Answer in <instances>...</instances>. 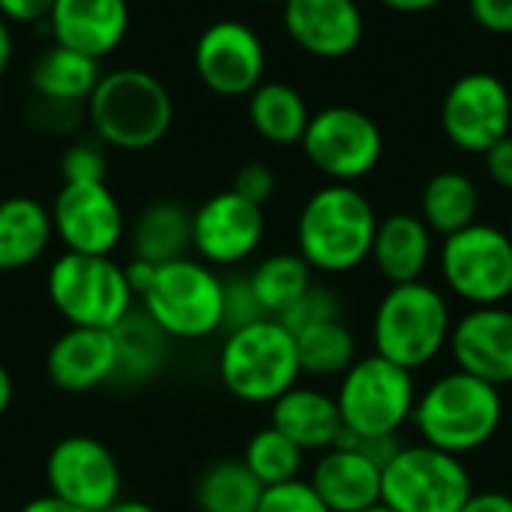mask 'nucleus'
Segmentation results:
<instances>
[{
    "label": "nucleus",
    "instance_id": "1",
    "mask_svg": "<svg viewBox=\"0 0 512 512\" xmlns=\"http://www.w3.org/2000/svg\"><path fill=\"white\" fill-rule=\"evenodd\" d=\"M423 444L450 456H471L492 444L504 423L501 387H492L468 372H444L414 405L411 417Z\"/></svg>",
    "mask_w": 512,
    "mask_h": 512
},
{
    "label": "nucleus",
    "instance_id": "2",
    "mask_svg": "<svg viewBox=\"0 0 512 512\" xmlns=\"http://www.w3.org/2000/svg\"><path fill=\"white\" fill-rule=\"evenodd\" d=\"M375 231L372 201L351 183H330L309 195L297 216V252L318 273H351L369 261Z\"/></svg>",
    "mask_w": 512,
    "mask_h": 512
},
{
    "label": "nucleus",
    "instance_id": "3",
    "mask_svg": "<svg viewBox=\"0 0 512 512\" xmlns=\"http://www.w3.org/2000/svg\"><path fill=\"white\" fill-rule=\"evenodd\" d=\"M87 123L105 147L129 153L150 150L174 123V99L147 69H111L102 72L87 99Z\"/></svg>",
    "mask_w": 512,
    "mask_h": 512
},
{
    "label": "nucleus",
    "instance_id": "4",
    "mask_svg": "<svg viewBox=\"0 0 512 512\" xmlns=\"http://www.w3.org/2000/svg\"><path fill=\"white\" fill-rule=\"evenodd\" d=\"M450 300L429 282L390 285L372 315V345L384 360L420 372L450 345Z\"/></svg>",
    "mask_w": 512,
    "mask_h": 512
},
{
    "label": "nucleus",
    "instance_id": "5",
    "mask_svg": "<svg viewBox=\"0 0 512 512\" xmlns=\"http://www.w3.org/2000/svg\"><path fill=\"white\" fill-rule=\"evenodd\" d=\"M216 369L222 387L246 405H273L282 393L297 387L303 375L297 339L279 318L228 330Z\"/></svg>",
    "mask_w": 512,
    "mask_h": 512
},
{
    "label": "nucleus",
    "instance_id": "6",
    "mask_svg": "<svg viewBox=\"0 0 512 512\" xmlns=\"http://www.w3.org/2000/svg\"><path fill=\"white\" fill-rule=\"evenodd\" d=\"M144 315L171 342H198L222 330L225 279L201 258L159 264L141 294Z\"/></svg>",
    "mask_w": 512,
    "mask_h": 512
},
{
    "label": "nucleus",
    "instance_id": "7",
    "mask_svg": "<svg viewBox=\"0 0 512 512\" xmlns=\"http://www.w3.org/2000/svg\"><path fill=\"white\" fill-rule=\"evenodd\" d=\"M45 291L69 327L114 330L135 306L126 273L111 255H57L48 267Z\"/></svg>",
    "mask_w": 512,
    "mask_h": 512
},
{
    "label": "nucleus",
    "instance_id": "8",
    "mask_svg": "<svg viewBox=\"0 0 512 512\" xmlns=\"http://www.w3.org/2000/svg\"><path fill=\"white\" fill-rule=\"evenodd\" d=\"M414 372L384 360L381 354L357 357L354 366L339 378L336 405L345 432L357 438L402 435L417 405Z\"/></svg>",
    "mask_w": 512,
    "mask_h": 512
},
{
    "label": "nucleus",
    "instance_id": "9",
    "mask_svg": "<svg viewBox=\"0 0 512 512\" xmlns=\"http://www.w3.org/2000/svg\"><path fill=\"white\" fill-rule=\"evenodd\" d=\"M474 480L459 456L429 444H402L381 468V504L393 512H459Z\"/></svg>",
    "mask_w": 512,
    "mask_h": 512
},
{
    "label": "nucleus",
    "instance_id": "10",
    "mask_svg": "<svg viewBox=\"0 0 512 512\" xmlns=\"http://www.w3.org/2000/svg\"><path fill=\"white\" fill-rule=\"evenodd\" d=\"M441 276L453 297L471 306H504L512 297L510 231L474 222L441 246Z\"/></svg>",
    "mask_w": 512,
    "mask_h": 512
},
{
    "label": "nucleus",
    "instance_id": "11",
    "mask_svg": "<svg viewBox=\"0 0 512 512\" xmlns=\"http://www.w3.org/2000/svg\"><path fill=\"white\" fill-rule=\"evenodd\" d=\"M300 147L333 183H357L378 168L384 156V135L366 111L330 105L309 117Z\"/></svg>",
    "mask_w": 512,
    "mask_h": 512
},
{
    "label": "nucleus",
    "instance_id": "12",
    "mask_svg": "<svg viewBox=\"0 0 512 512\" xmlns=\"http://www.w3.org/2000/svg\"><path fill=\"white\" fill-rule=\"evenodd\" d=\"M48 495L87 512H105L120 501L123 474L117 456L90 435L60 438L45 459Z\"/></svg>",
    "mask_w": 512,
    "mask_h": 512
},
{
    "label": "nucleus",
    "instance_id": "13",
    "mask_svg": "<svg viewBox=\"0 0 512 512\" xmlns=\"http://www.w3.org/2000/svg\"><path fill=\"white\" fill-rule=\"evenodd\" d=\"M512 96L507 84L489 72L462 75L444 96V135L465 153H486L510 135Z\"/></svg>",
    "mask_w": 512,
    "mask_h": 512
},
{
    "label": "nucleus",
    "instance_id": "14",
    "mask_svg": "<svg viewBox=\"0 0 512 512\" xmlns=\"http://www.w3.org/2000/svg\"><path fill=\"white\" fill-rule=\"evenodd\" d=\"M195 72L201 84L225 99L249 96L267 69V51L261 36L234 18L213 21L195 42Z\"/></svg>",
    "mask_w": 512,
    "mask_h": 512
},
{
    "label": "nucleus",
    "instance_id": "15",
    "mask_svg": "<svg viewBox=\"0 0 512 512\" xmlns=\"http://www.w3.org/2000/svg\"><path fill=\"white\" fill-rule=\"evenodd\" d=\"M54 237L66 252L111 255L126 237V216L105 180L63 183L51 204Z\"/></svg>",
    "mask_w": 512,
    "mask_h": 512
},
{
    "label": "nucleus",
    "instance_id": "16",
    "mask_svg": "<svg viewBox=\"0 0 512 512\" xmlns=\"http://www.w3.org/2000/svg\"><path fill=\"white\" fill-rule=\"evenodd\" d=\"M264 231V207L231 189L210 195L198 210H192V249L213 270L249 261L261 249Z\"/></svg>",
    "mask_w": 512,
    "mask_h": 512
},
{
    "label": "nucleus",
    "instance_id": "17",
    "mask_svg": "<svg viewBox=\"0 0 512 512\" xmlns=\"http://www.w3.org/2000/svg\"><path fill=\"white\" fill-rule=\"evenodd\" d=\"M459 372H468L492 387L512 384V309L471 306L453 321L447 345Z\"/></svg>",
    "mask_w": 512,
    "mask_h": 512
},
{
    "label": "nucleus",
    "instance_id": "18",
    "mask_svg": "<svg viewBox=\"0 0 512 512\" xmlns=\"http://www.w3.org/2000/svg\"><path fill=\"white\" fill-rule=\"evenodd\" d=\"M282 18L294 45L321 60L348 57L363 39L357 0H285Z\"/></svg>",
    "mask_w": 512,
    "mask_h": 512
},
{
    "label": "nucleus",
    "instance_id": "19",
    "mask_svg": "<svg viewBox=\"0 0 512 512\" xmlns=\"http://www.w3.org/2000/svg\"><path fill=\"white\" fill-rule=\"evenodd\" d=\"M48 381L69 396L105 387L117 375V342L111 330L69 327L45 354Z\"/></svg>",
    "mask_w": 512,
    "mask_h": 512
},
{
    "label": "nucleus",
    "instance_id": "20",
    "mask_svg": "<svg viewBox=\"0 0 512 512\" xmlns=\"http://www.w3.org/2000/svg\"><path fill=\"white\" fill-rule=\"evenodd\" d=\"M45 24L54 45L102 60L114 54L129 33V3L126 0H54V9Z\"/></svg>",
    "mask_w": 512,
    "mask_h": 512
},
{
    "label": "nucleus",
    "instance_id": "21",
    "mask_svg": "<svg viewBox=\"0 0 512 512\" xmlns=\"http://www.w3.org/2000/svg\"><path fill=\"white\" fill-rule=\"evenodd\" d=\"M309 486L330 512H363L381 504V465L348 444L318 453Z\"/></svg>",
    "mask_w": 512,
    "mask_h": 512
},
{
    "label": "nucleus",
    "instance_id": "22",
    "mask_svg": "<svg viewBox=\"0 0 512 512\" xmlns=\"http://www.w3.org/2000/svg\"><path fill=\"white\" fill-rule=\"evenodd\" d=\"M270 426L294 441L303 453H324L336 447L345 432L336 396L318 387H291L270 405Z\"/></svg>",
    "mask_w": 512,
    "mask_h": 512
},
{
    "label": "nucleus",
    "instance_id": "23",
    "mask_svg": "<svg viewBox=\"0 0 512 512\" xmlns=\"http://www.w3.org/2000/svg\"><path fill=\"white\" fill-rule=\"evenodd\" d=\"M432 252H435V234L420 216L390 213L387 219H378L369 258L375 261L378 273L390 285L420 282L432 264Z\"/></svg>",
    "mask_w": 512,
    "mask_h": 512
},
{
    "label": "nucleus",
    "instance_id": "24",
    "mask_svg": "<svg viewBox=\"0 0 512 512\" xmlns=\"http://www.w3.org/2000/svg\"><path fill=\"white\" fill-rule=\"evenodd\" d=\"M51 210L30 195H9L0 201V273L33 267L51 246Z\"/></svg>",
    "mask_w": 512,
    "mask_h": 512
},
{
    "label": "nucleus",
    "instance_id": "25",
    "mask_svg": "<svg viewBox=\"0 0 512 512\" xmlns=\"http://www.w3.org/2000/svg\"><path fill=\"white\" fill-rule=\"evenodd\" d=\"M132 258L150 264H168L186 258L192 249V210L180 201L147 204L129 228Z\"/></svg>",
    "mask_w": 512,
    "mask_h": 512
},
{
    "label": "nucleus",
    "instance_id": "26",
    "mask_svg": "<svg viewBox=\"0 0 512 512\" xmlns=\"http://www.w3.org/2000/svg\"><path fill=\"white\" fill-rule=\"evenodd\" d=\"M309 105L297 87L285 81H261L249 93V123L252 129L279 147H291L303 141L309 126Z\"/></svg>",
    "mask_w": 512,
    "mask_h": 512
},
{
    "label": "nucleus",
    "instance_id": "27",
    "mask_svg": "<svg viewBox=\"0 0 512 512\" xmlns=\"http://www.w3.org/2000/svg\"><path fill=\"white\" fill-rule=\"evenodd\" d=\"M99 78H102L99 60L69 51L63 45H51L48 51H42L30 69L33 96L75 102V105H87Z\"/></svg>",
    "mask_w": 512,
    "mask_h": 512
},
{
    "label": "nucleus",
    "instance_id": "28",
    "mask_svg": "<svg viewBox=\"0 0 512 512\" xmlns=\"http://www.w3.org/2000/svg\"><path fill=\"white\" fill-rule=\"evenodd\" d=\"M480 192L477 183L462 171H438L429 177L420 195V219L432 234L450 237L477 222Z\"/></svg>",
    "mask_w": 512,
    "mask_h": 512
},
{
    "label": "nucleus",
    "instance_id": "29",
    "mask_svg": "<svg viewBox=\"0 0 512 512\" xmlns=\"http://www.w3.org/2000/svg\"><path fill=\"white\" fill-rule=\"evenodd\" d=\"M117 342V375L114 381H147L153 378L168 360V336L144 315L129 312L114 330Z\"/></svg>",
    "mask_w": 512,
    "mask_h": 512
},
{
    "label": "nucleus",
    "instance_id": "30",
    "mask_svg": "<svg viewBox=\"0 0 512 512\" xmlns=\"http://www.w3.org/2000/svg\"><path fill=\"white\" fill-rule=\"evenodd\" d=\"M249 285L264 315L279 318L315 282H312V267L300 258V252H276L255 264V270L249 273Z\"/></svg>",
    "mask_w": 512,
    "mask_h": 512
},
{
    "label": "nucleus",
    "instance_id": "31",
    "mask_svg": "<svg viewBox=\"0 0 512 512\" xmlns=\"http://www.w3.org/2000/svg\"><path fill=\"white\" fill-rule=\"evenodd\" d=\"M294 339L300 372L309 378H342L357 360V339L342 318L312 324L294 333Z\"/></svg>",
    "mask_w": 512,
    "mask_h": 512
},
{
    "label": "nucleus",
    "instance_id": "32",
    "mask_svg": "<svg viewBox=\"0 0 512 512\" xmlns=\"http://www.w3.org/2000/svg\"><path fill=\"white\" fill-rule=\"evenodd\" d=\"M264 486L252 477L243 459L213 462L195 483L198 512H255Z\"/></svg>",
    "mask_w": 512,
    "mask_h": 512
},
{
    "label": "nucleus",
    "instance_id": "33",
    "mask_svg": "<svg viewBox=\"0 0 512 512\" xmlns=\"http://www.w3.org/2000/svg\"><path fill=\"white\" fill-rule=\"evenodd\" d=\"M303 459H306V453L273 426L258 429L243 450V465L252 471V477L264 489L300 480Z\"/></svg>",
    "mask_w": 512,
    "mask_h": 512
},
{
    "label": "nucleus",
    "instance_id": "34",
    "mask_svg": "<svg viewBox=\"0 0 512 512\" xmlns=\"http://www.w3.org/2000/svg\"><path fill=\"white\" fill-rule=\"evenodd\" d=\"M24 120L48 135H72L84 120H87V105L75 102H60V99H45L33 96L24 108Z\"/></svg>",
    "mask_w": 512,
    "mask_h": 512
},
{
    "label": "nucleus",
    "instance_id": "35",
    "mask_svg": "<svg viewBox=\"0 0 512 512\" xmlns=\"http://www.w3.org/2000/svg\"><path fill=\"white\" fill-rule=\"evenodd\" d=\"M63 183H96L108 174L105 144L99 138H78L60 156Z\"/></svg>",
    "mask_w": 512,
    "mask_h": 512
},
{
    "label": "nucleus",
    "instance_id": "36",
    "mask_svg": "<svg viewBox=\"0 0 512 512\" xmlns=\"http://www.w3.org/2000/svg\"><path fill=\"white\" fill-rule=\"evenodd\" d=\"M342 318V300L333 288L327 285H312L285 315H279V321L291 330V333H300L312 324H321V321H336Z\"/></svg>",
    "mask_w": 512,
    "mask_h": 512
},
{
    "label": "nucleus",
    "instance_id": "37",
    "mask_svg": "<svg viewBox=\"0 0 512 512\" xmlns=\"http://www.w3.org/2000/svg\"><path fill=\"white\" fill-rule=\"evenodd\" d=\"M255 512H330V507L318 498L309 480H291L264 489Z\"/></svg>",
    "mask_w": 512,
    "mask_h": 512
},
{
    "label": "nucleus",
    "instance_id": "38",
    "mask_svg": "<svg viewBox=\"0 0 512 512\" xmlns=\"http://www.w3.org/2000/svg\"><path fill=\"white\" fill-rule=\"evenodd\" d=\"M267 318L264 309L255 300V291L249 285V276H231L225 279V306H222V330H237L246 324H255Z\"/></svg>",
    "mask_w": 512,
    "mask_h": 512
},
{
    "label": "nucleus",
    "instance_id": "39",
    "mask_svg": "<svg viewBox=\"0 0 512 512\" xmlns=\"http://www.w3.org/2000/svg\"><path fill=\"white\" fill-rule=\"evenodd\" d=\"M231 192H237L240 198H246V201L264 207V204L276 195V174H273V168L264 165V162H246V165L234 174Z\"/></svg>",
    "mask_w": 512,
    "mask_h": 512
},
{
    "label": "nucleus",
    "instance_id": "40",
    "mask_svg": "<svg viewBox=\"0 0 512 512\" xmlns=\"http://www.w3.org/2000/svg\"><path fill=\"white\" fill-rule=\"evenodd\" d=\"M474 21L498 36L512 33V0H468Z\"/></svg>",
    "mask_w": 512,
    "mask_h": 512
},
{
    "label": "nucleus",
    "instance_id": "41",
    "mask_svg": "<svg viewBox=\"0 0 512 512\" xmlns=\"http://www.w3.org/2000/svg\"><path fill=\"white\" fill-rule=\"evenodd\" d=\"M54 0H0V15L15 24H45Z\"/></svg>",
    "mask_w": 512,
    "mask_h": 512
},
{
    "label": "nucleus",
    "instance_id": "42",
    "mask_svg": "<svg viewBox=\"0 0 512 512\" xmlns=\"http://www.w3.org/2000/svg\"><path fill=\"white\" fill-rule=\"evenodd\" d=\"M483 156H486V171H489V177H492L501 189L512 192V135L501 138V141H498L492 150H486Z\"/></svg>",
    "mask_w": 512,
    "mask_h": 512
},
{
    "label": "nucleus",
    "instance_id": "43",
    "mask_svg": "<svg viewBox=\"0 0 512 512\" xmlns=\"http://www.w3.org/2000/svg\"><path fill=\"white\" fill-rule=\"evenodd\" d=\"M459 512H512V495L501 489H483V492L474 489V495Z\"/></svg>",
    "mask_w": 512,
    "mask_h": 512
},
{
    "label": "nucleus",
    "instance_id": "44",
    "mask_svg": "<svg viewBox=\"0 0 512 512\" xmlns=\"http://www.w3.org/2000/svg\"><path fill=\"white\" fill-rule=\"evenodd\" d=\"M123 273H126V282H129L132 294H135V297H141V294L147 291V285L153 282L156 264H150V261H141V258H132V261L123 267Z\"/></svg>",
    "mask_w": 512,
    "mask_h": 512
},
{
    "label": "nucleus",
    "instance_id": "45",
    "mask_svg": "<svg viewBox=\"0 0 512 512\" xmlns=\"http://www.w3.org/2000/svg\"><path fill=\"white\" fill-rule=\"evenodd\" d=\"M18 512H87V510H78V507H72V504H66V501H60V498H54V495H42V498L27 501V504H24Z\"/></svg>",
    "mask_w": 512,
    "mask_h": 512
},
{
    "label": "nucleus",
    "instance_id": "46",
    "mask_svg": "<svg viewBox=\"0 0 512 512\" xmlns=\"http://www.w3.org/2000/svg\"><path fill=\"white\" fill-rule=\"evenodd\" d=\"M12 54H15V42H12V30H9V21L0 15V75L9 69L12 63Z\"/></svg>",
    "mask_w": 512,
    "mask_h": 512
},
{
    "label": "nucleus",
    "instance_id": "47",
    "mask_svg": "<svg viewBox=\"0 0 512 512\" xmlns=\"http://www.w3.org/2000/svg\"><path fill=\"white\" fill-rule=\"evenodd\" d=\"M387 9H393V12H408V15H414V12H429V9H435L438 3H444V0H381Z\"/></svg>",
    "mask_w": 512,
    "mask_h": 512
},
{
    "label": "nucleus",
    "instance_id": "48",
    "mask_svg": "<svg viewBox=\"0 0 512 512\" xmlns=\"http://www.w3.org/2000/svg\"><path fill=\"white\" fill-rule=\"evenodd\" d=\"M12 396H15V384H12V375H9V369L0 363V417L9 411V405H12Z\"/></svg>",
    "mask_w": 512,
    "mask_h": 512
},
{
    "label": "nucleus",
    "instance_id": "49",
    "mask_svg": "<svg viewBox=\"0 0 512 512\" xmlns=\"http://www.w3.org/2000/svg\"><path fill=\"white\" fill-rule=\"evenodd\" d=\"M105 512H156L150 504H144V501H126V498H120L117 504H111Z\"/></svg>",
    "mask_w": 512,
    "mask_h": 512
},
{
    "label": "nucleus",
    "instance_id": "50",
    "mask_svg": "<svg viewBox=\"0 0 512 512\" xmlns=\"http://www.w3.org/2000/svg\"><path fill=\"white\" fill-rule=\"evenodd\" d=\"M363 512H393L390 507H384V504H375V507H369V510H363Z\"/></svg>",
    "mask_w": 512,
    "mask_h": 512
},
{
    "label": "nucleus",
    "instance_id": "51",
    "mask_svg": "<svg viewBox=\"0 0 512 512\" xmlns=\"http://www.w3.org/2000/svg\"><path fill=\"white\" fill-rule=\"evenodd\" d=\"M258 3H285V0H258Z\"/></svg>",
    "mask_w": 512,
    "mask_h": 512
},
{
    "label": "nucleus",
    "instance_id": "52",
    "mask_svg": "<svg viewBox=\"0 0 512 512\" xmlns=\"http://www.w3.org/2000/svg\"><path fill=\"white\" fill-rule=\"evenodd\" d=\"M510 237H512V231H510Z\"/></svg>",
    "mask_w": 512,
    "mask_h": 512
}]
</instances>
